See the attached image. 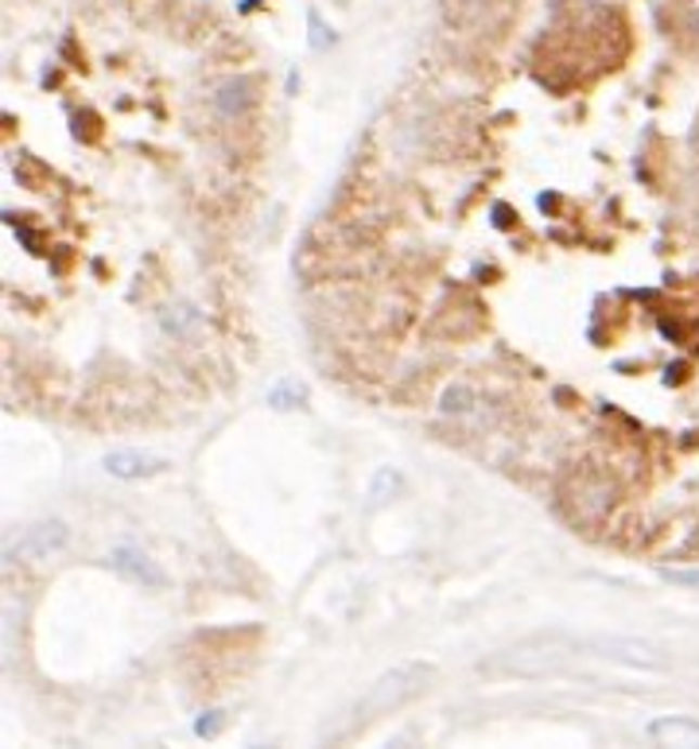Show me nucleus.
I'll return each mask as SVG.
<instances>
[{
    "label": "nucleus",
    "mask_w": 699,
    "mask_h": 749,
    "mask_svg": "<svg viewBox=\"0 0 699 749\" xmlns=\"http://www.w3.org/2000/svg\"><path fill=\"white\" fill-rule=\"evenodd\" d=\"M431 684H436V668L431 664L412 660V664L392 668V672H385L381 680L362 695V703H358V711H354L358 722H370V719H377V714L392 711V707L409 703L419 692H428Z\"/></svg>",
    "instance_id": "nucleus-1"
},
{
    "label": "nucleus",
    "mask_w": 699,
    "mask_h": 749,
    "mask_svg": "<svg viewBox=\"0 0 699 749\" xmlns=\"http://www.w3.org/2000/svg\"><path fill=\"white\" fill-rule=\"evenodd\" d=\"M66 544H70V528L63 520H39V525L20 528L4 544V559L9 564H43V559H55Z\"/></svg>",
    "instance_id": "nucleus-2"
},
{
    "label": "nucleus",
    "mask_w": 699,
    "mask_h": 749,
    "mask_svg": "<svg viewBox=\"0 0 699 749\" xmlns=\"http://www.w3.org/2000/svg\"><path fill=\"white\" fill-rule=\"evenodd\" d=\"M257 98H261V82L253 75H245V70H237V75H225L222 82L215 86L210 109H215V117L225 120V125H237V120H245L253 113Z\"/></svg>",
    "instance_id": "nucleus-3"
},
{
    "label": "nucleus",
    "mask_w": 699,
    "mask_h": 749,
    "mask_svg": "<svg viewBox=\"0 0 699 749\" xmlns=\"http://www.w3.org/2000/svg\"><path fill=\"white\" fill-rule=\"evenodd\" d=\"M105 474L113 478H125V481H140V478H156L164 470V459L152 451H109L102 459Z\"/></svg>",
    "instance_id": "nucleus-4"
},
{
    "label": "nucleus",
    "mask_w": 699,
    "mask_h": 749,
    "mask_svg": "<svg viewBox=\"0 0 699 749\" xmlns=\"http://www.w3.org/2000/svg\"><path fill=\"white\" fill-rule=\"evenodd\" d=\"M649 738L661 741V746H699V719L664 714V719L649 722Z\"/></svg>",
    "instance_id": "nucleus-5"
},
{
    "label": "nucleus",
    "mask_w": 699,
    "mask_h": 749,
    "mask_svg": "<svg viewBox=\"0 0 699 749\" xmlns=\"http://www.w3.org/2000/svg\"><path fill=\"white\" fill-rule=\"evenodd\" d=\"M113 567H117L125 579H132V583H140V586H159V583H164V571H159V567L152 564L144 552H137V547H117V552H113Z\"/></svg>",
    "instance_id": "nucleus-6"
},
{
    "label": "nucleus",
    "mask_w": 699,
    "mask_h": 749,
    "mask_svg": "<svg viewBox=\"0 0 699 749\" xmlns=\"http://www.w3.org/2000/svg\"><path fill=\"white\" fill-rule=\"evenodd\" d=\"M269 404L272 408H288V412H296V408H303L308 404V389H303V380H280L276 389H272V397H269Z\"/></svg>",
    "instance_id": "nucleus-7"
},
{
    "label": "nucleus",
    "mask_w": 699,
    "mask_h": 749,
    "mask_svg": "<svg viewBox=\"0 0 699 749\" xmlns=\"http://www.w3.org/2000/svg\"><path fill=\"white\" fill-rule=\"evenodd\" d=\"M475 389L470 385H455V389L443 392V400H439V412L443 416H466V412H475Z\"/></svg>",
    "instance_id": "nucleus-8"
},
{
    "label": "nucleus",
    "mask_w": 699,
    "mask_h": 749,
    "mask_svg": "<svg viewBox=\"0 0 699 749\" xmlns=\"http://www.w3.org/2000/svg\"><path fill=\"white\" fill-rule=\"evenodd\" d=\"M661 579L672 586H688V591H699V567H661Z\"/></svg>",
    "instance_id": "nucleus-9"
},
{
    "label": "nucleus",
    "mask_w": 699,
    "mask_h": 749,
    "mask_svg": "<svg viewBox=\"0 0 699 749\" xmlns=\"http://www.w3.org/2000/svg\"><path fill=\"white\" fill-rule=\"evenodd\" d=\"M222 726H225L222 711H206L203 719L195 722V734H198V738H215V734H222Z\"/></svg>",
    "instance_id": "nucleus-10"
},
{
    "label": "nucleus",
    "mask_w": 699,
    "mask_h": 749,
    "mask_svg": "<svg viewBox=\"0 0 699 749\" xmlns=\"http://www.w3.org/2000/svg\"><path fill=\"white\" fill-rule=\"evenodd\" d=\"M164 326H168L171 334H179V338H183V334H191V326H195V315H191L186 307H176V311L164 319Z\"/></svg>",
    "instance_id": "nucleus-11"
}]
</instances>
